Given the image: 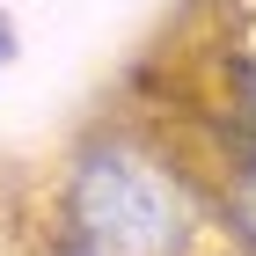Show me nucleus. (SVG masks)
Instances as JSON below:
<instances>
[{"mask_svg": "<svg viewBox=\"0 0 256 256\" xmlns=\"http://www.w3.org/2000/svg\"><path fill=\"white\" fill-rule=\"evenodd\" d=\"M8 52H15V22L0 15V59H8Z\"/></svg>", "mask_w": 256, "mask_h": 256, "instance_id": "4", "label": "nucleus"}, {"mask_svg": "<svg viewBox=\"0 0 256 256\" xmlns=\"http://www.w3.org/2000/svg\"><path fill=\"white\" fill-rule=\"evenodd\" d=\"M59 234L88 256H205V183L161 154L139 124H96L66 154L52 190Z\"/></svg>", "mask_w": 256, "mask_h": 256, "instance_id": "1", "label": "nucleus"}, {"mask_svg": "<svg viewBox=\"0 0 256 256\" xmlns=\"http://www.w3.org/2000/svg\"><path fill=\"white\" fill-rule=\"evenodd\" d=\"M30 256H88V249H80V242H66V234H52L44 249H30Z\"/></svg>", "mask_w": 256, "mask_h": 256, "instance_id": "3", "label": "nucleus"}, {"mask_svg": "<svg viewBox=\"0 0 256 256\" xmlns=\"http://www.w3.org/2000/svg\"><path fill=\"white\" fill-rule=\"evenodd\" d=\"M205 212H212V227L234 249L256 256V132H234L220 146V176L205 190Z\"/></svg>", "mask_w": 256, "mask_h": 256, "instance_id": "2", "label": "nucleus"}]
</instances>
